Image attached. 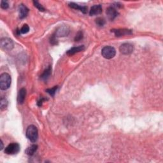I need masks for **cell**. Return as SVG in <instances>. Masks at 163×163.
<instances>
[{
  "instance_id": "8fae6325",
  "label": "cell",
  "mask_w": 163,
  "mask_h": 163,
  "mask_svg": "<svg viewBox=\"0 0 163 163\" xmlns=\"http://www.w3.org/2000/svg\"><path fill=\"white\" fill-rule=\"evenodd\" d=\"M69 29L67 26H62L59 28L56 31V36H66L69 34Z\"/></svg>"
},
{
  "instance_id": "8992f818",
  "label": "cell",
  "mask_w": 163,
  "mask_h": 163,
  "mask_svg": "<svg viewBox=\"0 0 163 163\" xmlns=\"http://www.w3.org/2000/svg\"><path fill=\"white\" fill-rule=\"evenodd\" d=\"M119 50L122 54L128 55L133 52V46L130 43H124L120 45Z\"/></svg>"
},
{
  "instance_id": "ba28073f",
  "label": "cell",
  "mask_w": 163,
  "mask_h": 163,
  "mask_svg": "<svg viewBox=\"0 0 163 163\" xmlns=\"http://www.w3.org/2000/svg\"><path fill=\"white\" fill-rule=\"evenodd\" d=\"M117 11L114 7H109L106 9V15L110 21H114L118 16Z\"/></svg>"
},
{
  "instance_id": "30bf717a",
  "label": "cell",
  "mask_w": 163,
  "mask_h": 163,
  "mask_svg": "<svg viewBox=\"0 0 163 163\" xmlns=\"http://www.w3.org/2000/svg\"><path fill=\"white\" fill-rule=\"evenodd\" d=\"M28 12H29V9L25 6L24 5L21 4L19 7V17L21 19H24L26 17Z\"/></svg>"
},
{
  "instance_id": "7a4b0ae2",
  "label": "cell",
  "mask_w": 163,
  "mask_h": 163,
  "mask_svg": "<svg viewBox=\"0 0 163 163\" xmlns=\"http://www.w3.org/2000/svg\"><path fill=\"white\" fill-rule=\"evenodd\" d=\"M12 78L10 75L4 73L0 76V88L1 90H7L10 87Z\"/></svg>"
},
{
  "instance_id": "277c9868",
  "label": "cell",
  "mask_w": 163,
  "mask_h": 163,
  "mask_svg": "<svg viewBox=\"0 0 163 163\" xmlns=\"http://www.w3.org/2000/svg\"><path fill=\"white\" fill-rule=\"evenodd\" d=\"M19 151H20V145L17 143H12L5 148V153L8 155H14L19 153Z\"/></svg>"
},
{
  "instance_id": "5bb4252c",
  "label": "cell",
  "mask_w": 163,
  "mask_h": 163,
  "mask_svg": "<svg viewBox=\"0 0 163 163\" xmlns=\"http://www.w3.org/2000/svg\"><path fill=\"white\" fill-rule=\"evenodd\" d=\"M84 50V45H80L78 47H75L71 48V49H69L68 52H67V54L68 55H72L76 53H78L79 52L82 51Z\"/></svg>"
},
{
  "instance_id": "d6986e66",
  "label": "cell",
  "mask_w": 163,
  "mask_h": 163,
  "mask_svg": "<svg viewBox=\"0 0 163 163\" xmlns=\"http://www.w3.org/2000/svg\"><path fill=\"white\" fill-rule=\"evenodd\" d=\"M29 27L28 26V25L27 24H24L23 27L21 28V29L20 30V33H22V34H26V33L29 32Z\"/></svg>"
},
{
  "instance_id": "cb8c5ba5",
  "label": "cell",
  "mask_w": 163,
  "mask_h": 163,
  "mask_svg": "<svg viewBox=\"0 0 163 163\" xmlns=\"http://www.w3.org/2000/svg\"><path fill=\"white\" fill-rule=\"evenodd\" d=\"M50 43H52V44H56V43H57V40H55L54 36H53L52 37L50 38Z\"/></svg>"
},
{
  "instance_id": "e0dca14e",
  "label": "cell",
  "mask_w": 163,
  "mask_h": 163,
  "mask_svg": "<svg viewBox=\"0 0 163 163\" xmlns=\"http://www.w3.org/2000/svg\"><path fill=\"white\" fill-rule=\"evenodd\" d=\"M8 102L5 98H1L0 100V107L1 110H4L7 107Z\"/></svg>"
},
{
  "instance_id": "ffe728a7",
  "label": "cell",
  "mask_w": 163,
  "mask_h": 163,
  "mask_svg": "<svg viewBox=\"0 0 163 163\" xmlns=\"http://www.w3.org/2000/svg\"><path fill=\"white\" fill-rule=\"evenodd\" d=\"M57 88H58L57 86H55V87H54V88H53L47 89V92L48 93H49L50 95H51V96H54L55 93L56 91H57Z\"/></svg>"
},
{
  "instance_id": "3957f363",
  "label": "cell",
  "mask_w": 163,
  "mask_h": 163,
  "mask_svg": "<svg viewBox=\"0 0 163 163\" xmlns=\"http://www.w3.org/2000/svg\"><path fill=\"white\" fill-rule=\"evenodd\" d=\"M116 54V50L114 47L110 46H106L102 50V55L106 59H110L115 57Z\"/></svg>"
},
{
  "instance_id": "484cf974",
  "label": "cell",
  "mask_w": 163,
  "mask_h": 163,
  "mask_svg": "<svg viewBox=\"0 0 163 163\" xmlns=\"http://www.w3.org/2000/svg\"><path fill=\"white\" fill-rule=\"evenodd\" d=\"M1 148H0V149L2 150L3 148V142H2V141L1 142Z\"/></svg>"
},
{
  "instance_id": "d4e9b609",
  "label": "cell",
  "mask_w": 163,
  "mask_h": 163,
  "mask_svg": "<svg viewBox=\"0 0 163 163\" xmlns=\"http://www.w3.org/2000/svg\"><path fill=\"white\" fill-rule=\"evenodd\" d=\"M45 99H44V98H41V99L38 101V105L39 106H41V105H42V103H43V101H45Z\"/></svg>"
},
{
  "instance_id": "603a6c76",
  "label": "cell",
  "mask_w": 163,
  "mask_h": 163,
  "mask_svg": "<svg viewBox=\"0 0 163 163\" xmlns=\"http://www.w3.org/2000/svg\"><path fill=\"white\" fill-rule=\"evenodd\" d=\"M9 7V5H8V3L5 1H2L1 2V7L3 8V9H7V8Z\"/></svg>"
},
{
  "instance_id": "ac0fdd59",
  "label": "cell",
  "mask_w": 163,
  "mask_h": 163,
  "mask_svg": "<svg viewBox=\"0 0 163 163\" xmlns=\"http://www.w3.org/2000/svg\"><path fill=\"white\" fill-rule=\"evenodd\" d=\"M96 23L97 24L98 26H103L105 24V21L104 19L99 17V18H98L96 20Z\"/></svg>"
},
{
  "instance_id": "9c48e42d",
  "label": "cell",
  "mask_w": 163,
  "mask_h": 163,
  "mask_svg": "<svg viewBox=\"0 0 163 163\" xmlns=\"http://www.w3.org/2000/svg\"><path fill=\"white\" fill-rule=\"evenodd\" d=\"M102 12H103L102 7L100 5H94L93 7H92V8H91V10H90L89 14L91 16H94V15H100V14L102 13Z\"/></svg>"
},
{
  "instance_id": "44dd1931",
  "label": "cell",
  "mask_w": 163,
  "mask_h": 163,
  "mask_svg": "<svg viewBox=\"0 0 163 163\" xmlns=\"http://www.w3.org/2000/svg\"><path fill=\"white\" fill-rule=\"evenodd\" d=\"M33 3H34L35 7L38 8V9L40 11V12H44L45 11V8L42 7V5H40L38 1H33Z\"/></svg>"
},
{
  "instance_id": "4fadbf2b",
  "label": "cell",
  "mask_w": 163,
  "mask_h": 163,
  "mask_svg": "<svg viewBox=\"0 0 163 163\" xmlns=\"http://www.w3.org/2000/svg\"><path fill=\"white\" fill-rule=\"evenodd\" d=\"M69 6L71 8H73V9L78 10L81 11V12L84 13H86L87 12H88V7L80 6V5L76 4L75 3H70L69 4Z\"/></svg>"
},
{
  "instance_id": "9a60e30c",
  "label": "cell",
  "mask_w": 163,
  "mask_h": 163,
  "mask_svg": "<svg viewBox=\"0 0 163 163\" xmlns=\"http://www.w3.org/2000/svg\"><path fill=\"white\" fill-rule=\"evenodd\" d=\"M38 146L36 145H33L27 148L26 150V153L29 156H33V154L36 152Z\"/></svg>"
},
{
  "instance_id": "52a82bcc",
  "label": "cell",
  "mask_w": 163,
  "mask_h": 163,
  "mask_svg": "<svg viewBox=\"0 0 163 163\" xmlns=\"http://www.w3.org/2000/svg\"><path fill=\"white\" fill-rule=\"evenodd\" d=\"M112 32L114 33L116 36H122L124 35H130L133 34L131 30L128 29H113Z\"/></svg>"
},
{
  "instance_id": "2e32d148",
  "label": "cell",
  "mask_w": 163,
  "mask_h": 163,
  "mask_svg": "<svg viewBox=\"0 0 163 163\" xmlns=\"http://www.w3.org/2000/svg\"><path fill=\"white\" fill-rule=\"evenodd\" d=\"M52 72V69L51 67L49 66V68L45 70L43 73L41 75V78L43 80H47L48 78H49L50 74H51Z\"/></svg>"
},
{
  "instance_id": "7c38bea8",
  "label": "cell",
  "mask_w": 163,
  "mask_h": 163,
  "mask_svg": "<svg viewBox=\"0 0 163 163\" xmlns=\"http://www.w3.org/2000/svg\"><path fill=\"white\" fill-rule=\"evenodd\" d=\"M26 96V89L22 88L19 92L17 96V102L19 104L24 103Z\"/></svg>"
},
{
  "instance_id": "5b68a950",
  "label": "cell",
  "mask_w": 163,
  "mask_h": 163,
  "mask_svg": "<svg viewBox=\"0 0 163 163\" xmlns=\"http://www.w3.org/2000/svg\"><path fill=\"white\" fill-rule=\"evenodd\" d=\"M0 44L2 49L6 50H12L13 47V41L8 38H2L0 41Z\"/></svg>"
},
{
  "instance_id": "6da1fadb",
  "label": "cell",
  "mask_w": 163,
  "mask_h": 163,
  "mask_svg": "<svg viewBox=\"0 0 163 163\" xmlns=\"http://www.w3.org/2000/svg\"><path fill=\"white\" fill-rule=\"evenodd\" d=\"M26 136L29 140L33 143L37 141L38 138V129L34 125H31L27 128L26 130Z\"/></svg>"
},
{
  "instance_id": "7402d4cb",
  "label": "cell",
  "mask_w": 163,
  "mask_h": 163,
  "mask_svg": "<svg viewBox=\"0 0 163 163\" xmlns=\"http://www.w3.org/2000/svg\"><path fill=\"white\" fill-rule=\"evenodd\" d=\"M83 38V33L82 31H79L77 35H76V36L75 38V40L76 41H80V40H82Z\"/></svg>"
}]
</instances>
